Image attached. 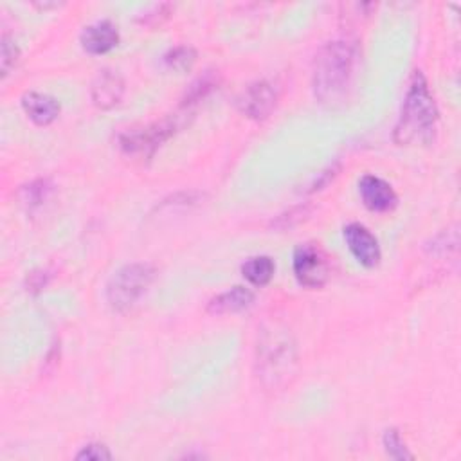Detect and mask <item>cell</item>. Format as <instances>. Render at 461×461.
Segmentation results:
<instances>
[{
    "label": "cell",
    "mask_w": 461,
    "mask_h": 461,
    "mask_svg": "<svg viewBox=\"0 0 461 461\" xmlns=\"http://www.w3.org/2000/svg\"><path fill=\"white\" fill-rule=\"evenodd\" d=\"M79 41L88 54H104L119 43V31L110 20H99L81 31Z\"/></svg>",
    "instance_id": "obj_10"
},
{
    "label": "cell",
    "mask_w": 461,
    "mask_h": 461,
    "mask_svg": "<svg viewBox=\"0 0 461 461\" xmlns=\"http://www.w3.org/2000/svg\"><path fill=\"white\" fill-rule=\"evenodd\" d=\"M157 272L149 263H128L106 283V301L115 312H128L148 292Z\"/></svg>",
    "instance_id": "obj_3"
},
{
    "label": "cell",
    "mask_w": 461,
    "mask_h": 461,
    "mask_svg": "<svg viewBox=\"0 0 461 461\" xmlns=\"http://www.w3.org/2000/svg\"><path fill=\"white\" fill-rule=\"evenodd\" d=\"M194 61H196V50L189 45L173 47L164 54V63L176 72L189 70L194 65Z\"/></svg>",
    "instance_id": "obj_15"
},
{
    "label": "cell",
    "mask_w": 461,
    "mask_h": 461,
    "mask_svg": "<svg viewBox=\"0 0 461 461\" xmlns=\"http://www.w3.org/2000/svg\"><path fill=\"white\" fill-rule=\"evenodd\" d=\"M276 272V263L270 256H254L241 265L243 277L254 286H265L270 283Z\"/></svg>",
    "instance_id": "obj_14"
},
{
    "label": "cell",
    "mask_w": 461,
    "mask_h": 461,
    "mask_svg": "<svg viewBox=\"0 0 461 461\" xmlns=\"http://www.w3.org/2000/svg\"><path fill=\"white\" fill-rule=\"evenodd\" d=\"M258 367L259 375L267 378L272 385H276L281 378L292 373V366L295 362V349L290 344L288 337L270 335L258 348Z\"/></svg>",
    "instance_id": "obj_4"
},
{
    "label": "cell",
    "mask_w": 461,
    "mask_h": 461,
    "mask_svg": "<svg viewBox=\"0 0 461 461\" xmlns=\"http://www.w3.org/2000/svg\"><path fill=\"white\" fill-rule=\"evenodd\" d=\"M254 303V292L247 286H232L227 292L218 294L207 303V312L212 315L238 313Z\"/></svg>",
    "instance_id": "obj_13"
},
{
    "label": "cell",
    "mask_w": 461,
    "mask_h": 461,
    "mask_svg": "<svg viewBox=\"0 0 461 461\" xmlns=\"http://www.w3.org/2000/svg\"><path fill=\"white\" fill-rule=\"evenodd\" d=\"M218 85V81H216V76L214 74H211V72H207V74H203V76H200L191 86H189V90L185 92V97H184V101H182V104L185 106V104H193V103H198L200 99H203L214 86Z\"/></svg>",
    "instance_id": "obj_16"
},
{
    "label": "cell",
    "mask_w": 461,
    "mask_h": 461,
    "mask_svg": "<svg viewBox=\"0 0 461 461\" xmlns=\"http://www.w3.org/2000/svg\"><path fill=\"white\" fill-rule=\"evenodd\" d=\"M175 124L171 121H162L140 130H130L121 135V148L128 155L151 157L155 149L173 135Z\"/></svg>",
    "instance_id": "obj_6"
},
{
    "label": "cell",
    "mask_w": 461,
    "mask_h": 461,
    "mask_svg": "<svg viewBox=\"0 0 461 461\" xmlns=\"http://www.w3.org/2000/svg\"><path fill=\"white\" fill-rule=\"evenodd\" d=\"M18 47L7 36L2 38V76H7L9 70L16 65Z\"/></svg>",
    "instance_id": "obj_20"
},
{
    "label": "cell",
    "mask_w": 461,
    "mask_h": 461,
    "mask_svg": "<svg viewBox=\"0 0 461 461\" xmlns=\"http://www.w3.org/2000/svg\"><path fill=\"white\" fill-rule=\"evenodd\" d=\"M90 94L97 108L101 110L113 108L124 94V81L115 70H108V68L99 70V74L92 81Z\"/></svg>",
    "instance_id": "obj_11"
},
{
    "label": "cell",
    "mask_w": 461,
    "mask_h": 461,
    "mask_svg": "<svg viewBox=\"0 0 461 461\" xmlns=\"http://www.w3.org/2000/svg\"><path fill=\"white\" fill-rule=\"evenodd\" d=\"M384 448L389 457L393 459H412V454L409 452L405 441L402 439L400 432L396 429H387L384 432Z\"/></svg>",
    "instance_id": "obj_17"
},
{
    "label": "cell",
    "mask_w": 461,
    "mask_h": 461,
    "mask_svg": "<svg viewBox=\"0 0 461 461\" xmlns=\"http://www.w3.org/2000/svg\"><path fill=\"white\" fill-rule=\"evenodd\" d=\"M358 193L364 205L375 212L393 211L398 203V196L389 182L375 175H364L358 182Z\"/></svg>",
    "instance_id": "obj_9"
},
{
    "label": "cell",
    "mask_w": 461,
    "mask_h": 461,
    "mask_svg": "<svg viewBox=\"0 0 461 461\" xmlns=\"http://www.w3.org/2000/svg\"><path fill=\"white\" fill-rule=\"evenodd\" d=\"M344 240L348 249L351 250V254L360 265L373 268L380 263L382 250H380L378 240L362 223H348L344 227Z\"/></svg>",
    "instance_id": "obj_8"
},
{
    "label": "cell",
    "mask_w": 461,
    "mask_h": 461,
    "mask_svg": "<svg viewBox=\"0 0 461 461\" xmlns=\"http://www.w3.org/2000/svg\"><path fill=\"white\" fill-rule=\"evenodd\" d=\"M438 108L427 81L420 70H416L409 81L400 119L394 126V140L398 144L430 142L436 131Z\"/></svg>",
    "instance_id": "obj_2"
},
{
    "label": "cell",
    "mask_w": 461,
    "mask_h": 461,
    "mask_svg": "<svg viewBox=\"0 0 461 461\" xmlns=\"http://www.w3.org/2000/svg\"><path fill=\"white\" fill-rule=\"evenodd\" d=\"M22 108L25 115L38 126H47L59 115V103L49 94L27 92L22 95Z\"/></svg>",
    "instance_id": "obj_12"
},
{
    "label": "cell",
    "mask_w": 461,
    "mask_h": 461,
    "mask_svg": "<svg viewBox=\"0 0 461 461\" xmlns=\"http://www.w3.org/2000/svg\"><path fill=\"white\" fill-rule=\"evenodd\" d=\"M294 276L304 288H321L328 279V263L319 247L313 243L299 245L294 250Z\"/></svg>",
    "instance_id": "obj_5"
},
{
    "label": "cell",
    "mask_w": 461,
    "mask_h": 461,
    "mask_svg": "<svg viewBox=\"0 0 461 461\" xmlns=\"http://www.w3.org/2000/svg\"><path fill=\"white\" fill-rule=\"evenodd\" d=\"M277 90L267 79H258L243 88L238 97V106L241 113L250 119H265L276 108Z\"/></svg>",
    "instance_id": "obj_7"
},
{
    "label": "cell",
    "mask_w": 461,
    "mask_h": 461,
    "mask_svg": "<svg viewBox=\"0 0 461 461\" xmlns=\"http://www.w3.org/2000/svg\"><path fill=\"white\" fill-rule=\"evenodd\" d=\"M76 459L79 461H108L112 459V452L103 443H88L81 447V450L76 454Z\"/></svg>",
    "instance_id": "obj_18"
},
{
    "label": "cell",
    "mask_w": 461,
    "mask_h": 461,
    "mask_svg": "<svg viewBox=\"0 0 461 461\" xmlns=\"http://www.w3.org/2000/svg\"><path fill=\"white\" fill-rule=\"evenodd\" d=\"M357 70V49L351 41L335 40L326 43L313 61V92L328 106L344 103L353 86Z\"/></svg>",
    "instance_id": "obj_1"
},
{
    "label": "cell",
    "mask_w": 461,
    "mask_h": 461,
    "mask_svg": "<svg viewBox=\"0 0 461 461\" xmlns=\"http://www.w3.org/2000/svg\"><path fill=\"white\" fill-rule=\"evenodd\" d=\"M49 191L50 185L47 180H36L23 189V202H27L29 205H38L47 198Z\"/></svg>",
    "instance_id": "obj_19"
}]
</instances>
